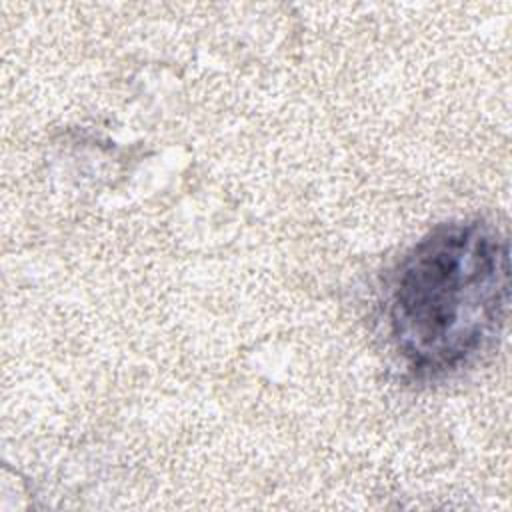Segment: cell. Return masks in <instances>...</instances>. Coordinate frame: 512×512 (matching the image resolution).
<instances>
[{
    "label": "cell",
    "instance_id": "6da1fadb",
    "mask_svg": "<svg viewBox=\"0 0 512 512\" xmlns=\"http://www.w3.org/2000/svg\"><path fill=\"white\" fill-rule=\"evenodd\" d=\"M510 296L504 232L482 220L438 224L396 264L386 296L390 338L422 376L454 372L500 334Z\"/></svg>",
    "mask_w": 512,
    "mask_h": 512
}]
</instances>
